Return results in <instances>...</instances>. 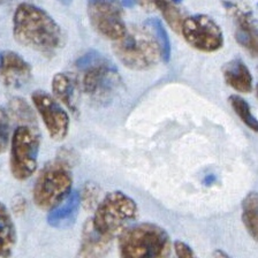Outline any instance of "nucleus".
<instances>
[{
  "label": "nucleus",
  "mask_w": 258,
  "mask_h": 258,
  "mask_svg": "<svg viewBox=\"0 0 258 258\" xmlns=\"http://www.w3.org/2000/svg\"><path fill=\"white\" fill-rule=\"evenodd\" d=\"M174 251L176 258H199L194 250L182 241L174 242Z\"/></svg>",
  "instance_id": "25"
},
{
  "label": "nucleus",
  "mask_w": 258,
  "mask_h": 258,
  "mask_svg": "<svg viewBox=\"0 0 258 258\" xmlns=\"http://www.w3.org/2000/svg\"><path fill=\"white\" fill-rule=\"evenodd\" d=\"M39 135L30 126L21 124L11 140V172L16 180L23 181L36 172L39 152Z\"/></svg>",
  "instance_id": "7"
},
{
  "label": "nucleus",
  "mask_w": 258,
  "mask_h": 258,
  "mask_svg": "<svg viewBox=\"0 0 258 258\" xmlns=\"http://www.w3.org/2000/svg\"><path fill=\"white\" fill-rule=\"evenodd\" d=\"M0 79L7 87H22L31 79V66L14 51H0Z\"/></svg>",
  "instance_id": "12"
},
{
  "label": "nucleus",
  "mask_w": 258,
  "mask_h": 258,
  "mask_svg": "<svg viewBox=\"0 0 258 258\" xmlns=\"http://www.w3.org/2000/svg\"><path fill=\"white\" fill-rule=\"evenodd\" d=\"M58 2H59V3H61L62 5H66V6H68V5H71L73 0H58Z\"/></svg>",
  "instance_id": "27"
},
{
  "label": "nucleus",
  "mask_w": 258,
  "mask_h": 258,
  "mask_svg": "<svg viewBox=\"0 0 258 258\" xmlns=\"http://www.w3.org/2000/svg\"><path fill=\"white\" fill-rule=\"evenodd\" d=\"M112 47L119 61L133 71L150 70L161 60L158 43L145 24L127 27L124 35Z\"/></svg>",
  "instance_id": "5"
},
{
  "label": "nucleus",
  "mask_w": 258,
  "mask_h": 258,
  "mask_svg": "<svg viewBox=\"0 0 258 258\" xmlns=\"http://www.w3.org/2000/svg\"><path fill=\"white\" fill-rule=\"evenodd\" d=\"M225 82L237 92L248 94L252 90L253 79L243 60L233 59L223 66Z\"/></svg>",
  "instance_id": "15"
},
{
  "label": "nucleus",
  "mask_w": 258,
  "mask_h": 258,
  "mask_svg": "<svg viewBox=\"0 0 258 258\" xmlns=\"http://www.w3.org/2000/svg\"><path fill=\"white\" fill-rule=\"evenodd\" d=\"M226 12L232 19L234 37L248 53L257 55V20L255 13L243 0H223Z\"/></svg>",
  "instance_id": "10"
},
{
  "label": "nucleus",
  "mask_w": 258,
  "mask_h": 258,
  "mask_svg": "<svg viewBox=\"0 0 258 258\" xmlns=\"http://www.w3.org/2000/svg\"><path fill=\"white\" fill-rule=\"evenodd\" d=\"M229 104L233 108V111L235 112V114L239 116L242 122L245 126L249 127L252 132H257L258 129V122L255 115L252 114L251 107H250L249 103L245 100L243 97H240L237 95H232L228 99Z\"/></svg>",
  "instance_id": "21"
},
{
  "label": "nucleus",
  "mask_w": 258,
  "mask_h": 258,
  "mask_svg": "<svg viewBox=\"0 0 258 258\" xmlns=\"http://www.w3.org/2000/svg\"><path fill=\"white\" fill-rule=\"evenodd\" d=\"M7 0H0V5H2V4H4V3H6Z\"/></svg>",
  "instance_id": "29"
},
{
  "label": "nucleus",
  "mask_w": 258,
  "mask_h": 258,
  "mask_svg": "<svg viewBox=\"0 0 258 258\" xmlns=\"http://www.w3.org/2000/svg\"><path fill=\"white\" fill-rule=\"evenodd\" d=\"M10 139V122L7 112L0 107V155L6 150Z\"/></svg>",
  "instance_id": "24"
},
{
  "label": "nucleus",
  "mask_w": 258,
  "mask_h": 258,
  "mask_svg": "<svg viewBox=\"0 0 258 258\" xmlns=\"http://www.w3.org/2000/svg\"><path fill=\"white\" fill-rule=\"evenodd\" d=\"M212 258H231V257H229L227 253L224 251V250L218 249V250H216L215 252H213Z\"/></svg>",
  "instance_id": "26"
},
{
  "label": "nucleus",
  "mask_w": 258,
  "mask_h": 258,
  "mask_svg": "<svg viewBox=\"0 0 258 258\" xmlns=\"http://www.w3.org/2000/svg\"><path fill=\"white\" fill-rule=\"evenodd\" d=\"M181 2H182V0H173V3L176 4V5H179V4H180Z\"/></svg>",
  "instance_id": "28"
},
{
  "label": "nucleus",
  "mask_w": 258,
  "mask_h": 258,
  "mask_svg": "<svg viewBox=\"0 0 258 258\" xmlns=\"http://www.w3.org/2000/svg\"><path fill=\"white\" fill-rule=\"evenodd\" d=\"M10 112L16 120L24 122L26 126L35 123L36 116L34 111L29 106V104L20 97H16V98L11 100Z\"/></svg>",
  "instance_id": "22"
},
{
  "label": "nucleus",
  "mask_w": 258,
  "mask_h": 258,
  "mask_svg": "<svg viewBox=\"0 0 258 258\" xmlns=\"http://www.w3.org/2000/svg\"><path fill=\"white\" fill-rule=\"evenodd\" d=\"M135 201L122 191L108 192L99 202L91 218L95 227L105 235L115 237L128 227V224L137 217Z\"/></svg>",
  "instance_id": "6"
},
{
  "label": "nucleus",
  "mask_w": 258,
  "mask_h": 258,
  "mask_svg": "<svg viewBox=\"0 0 258 258\" xmlns=\"http://www.w3.org/2000/svg\"><path fill=\"white\" fill-rule=\"evenodd\" d=\"M31 99L51 139L54 141L66 139L70 131V115L66 110L60 106L53 96L43 90L32 92Z\"/></svg>",
  "instance_id": "11"
},
{
  "label": "nucleus",
  "mask_w": 258,
  "mask_h": 258,
  "mask_svg": "<svg viewBox=\"0 0 258 258\" xmlns=\"http://www.w3.org/2000/svg\"><path fill=\"white\" fill-rule=\"evenodd\" d=\"M81 207L79 191H73L61 203L50 210L47 216V223L53 227H64L74 223Z\"/></svg>",
  "instance_id": "17"
},
{
  "label": "nucleus",
  "mask_w": 258,
  "mask_h": 258,
  "mask_svg": "<svg viewBox=\"0 0 258 258\" xmlns=\"http://www.w3.org/2000/svg\"><path fill=\"white\" fill-rule=\"evenodd\" d=\"M13 35L21 45L44 55L63 45V31L52 16L38 6L22 3L13 15Z\"/></svg>",
  "instance_id": "1"
},
{
  "label": "nucleus",
  "mask_w": 258,
  "mask_h": 258,
  "mask_svg": "<svg viewBox=\"0 0 258 258\" xmlns=\"http://www.w3.org/2000/svg\"><path fill=\"white\" fill-rule=\"evenodd\" d=\"M257 192L250 191L242 201V221L249 235L257 240L258 219H257Z\"/></svg>",
  "instance_id": "19"
},
{
  "label": "nucleus",
  "mask_w": 258,
  "mask_h": 258,
  "mask_svg": "<svg viewBox=\"0 0 258 258\" xmlns=\"http://www.w3.org/2000/svg\"><path fill=\"white\" fill-rule=\"evenodd\" d=\"M16 243V229L12 215L0 202V258H10Z\"/></svg>",
  "instance_id": "18"
},
{
  "label": "nucleus",
  "mask_w": 258,
  "mask_h": 258,
  "mask_svg": "<svg viewBox=\"0 0 258 258\" xmlns=\"http://www.w3.org/2000/svg\"><path fill=\"white\" fill-rule=\"evenodd\" d=\"M134 4L149 12H159L171 29L180 32V27L185 16L173 0H134Z\"/></svg>",
  "instance_id": "16"
},
{
  "label": "nucleus",
  "mask_w": 258,
  "mask_h": 258,
  "mask_svg": "<svg viewBox=\"0 0 258 258\" xmlns=\"http://www.w3.org/2000/svg\"><path fill=\"white\" fill-rule=\"evenodd\" d=\"M52 91L56 99L74 114L79 113V87L74 75L58 73L52 80Z\"/></svg>",
  "instance_id": "14"
},
{
  "label": "nucleus",
  "mask_w": 258,
  "mask_h": 258,
  "mask_svg": "<svg viewBox=\"0 0 258 258\" xmlns=\"http://www.w3.org/2000/svg\"><path fill=\"white\" fill-rule=\"evenodd\" d=\"M145 26L150 28V30L152 31L153 36H155L157 43H158L160 53H161V60H164V61L167 62L169 58H171L172 47H171V40H169L167 32L165 30L163 22H161L158 18H150L145 21Z\"/></svg>",
  "instance_id": "20"
},
{
  "label": "nucleus",
  "mask_w": 258,
  "mask_h": 258,
  "mask_svg": "<svg viewBox=\"0 0 258 258\" xmlns=\"http://www.w3.org/2000/svg\"><path fill=\"white\" fill-rule=\"evenodd\" d=\"M114 237L100 233L91 218L86 221L81 234V244L76 258H105L110 252Z\"/></svg>",
  "instance_id": "13"
},
{
  "label": "nucleus",
  "mask_w": 258,
  "mask_h": 258,
  "mask_svg": "<svg viewBox=\"0 0 258 258\" xmlns=\"http://www.w3.org/2000/svg\"><path fill=\"white\" fill-rule=\"evenodd\" d=\"M120 258H169L171 237L160 226L142 223L129 226L119 234Z\"/></svg>",
  "instance_id": "4"
},
{
  "label": "nucleus",
  "mask_w": 258,
  "mask_h": 258,
  "mask_svg": "<svg viewBox=\"0 0 258 258\" xmlns=\"http://www.w3.org/2000/svg\"><path fill=\"white\" fill-rule=\"evenodd\" d=\"M180 32L189 45L201 52H216L224 45L223 30L207 14L185 16Z\"/></svg>",
  "instance_id": "9"
},
{
  "label": "nucleus",
  "mask_w": 258,
  "mask_h": 258,
  "mask_svg": "<svg viewBox=\"0 0 258 258\" xmlns=\"http://www.w3.org/2000/svg\"><path fill=\"white\" fill-rule=\"evenodd\" d=\"M72 155L62 150L48 161L36 179L32 189L34 203L42 210H52L72 192Z\"/></svg>",
  "instance_id": "3"
},
{
  "label": "nucleus",
  "mask_w": 258,
  "mask_h": 258,
  "mask_svg": "<svg viewBox=\"0 0 258 258\" xmlns=\"http://www.w3.org/2000/svg\"><path fill=\"white\" fill-rule=\"evenodd\" d=\"M87 13L92 28L113 42L122 37L127 30L121 0H88Z\"/></svg>",
  "instance_id": "8"
},
{
  "label": "nucleus",
  "mask_w": 258,
  "mask_h": 258,
  "mask_svg": "<svg viewBox=\"0 0 258 258\" xmlns=\"http://www.w3.org/2000/svg\"><path fill=\"white\" fill-rule=\"evenodd\" d=\"M80 194L81 205L86 210L96 209L97 205L99 204L100 197V189L98 185L92 182H87L83 185L82 190Z\"/></svg>",
  "instance_id": "23"
},
{
  "label": "nucleus",
  "mask_w": 258,
  "mask_h": 258,
  "mask_svg": "<svg viewBox=\"0 0 258 258\" xmlns=\"http://www.w3.org/2000/svg\"><path fill=\"white\" fill-rule=\"evenodd\" d=\"M79 90L97 104H108L118 94L122 80L118 68L98 51L84 53L75 62Z\"/></svg>",
  "instance_id": "2"
}]
</instances>
